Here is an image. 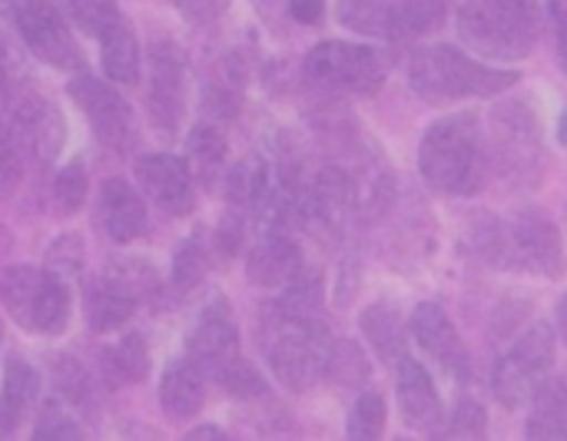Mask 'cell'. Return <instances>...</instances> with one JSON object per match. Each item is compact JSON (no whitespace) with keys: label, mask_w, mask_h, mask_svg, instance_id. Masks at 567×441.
I'll use <instances>...</instances> for the list:
<instances>
[{"label":"cell","mask_w":567,"mask_h":441,"mask_svg":"<svg viewBox=\"0 0 567 441\" xmlns=\"http://www.w3.org/2000/svg\"><path fill=\"white\" fill-rule=\"evenodd\" d=\"M362 332L369 336V342L375 346V352L382 359H402L405 349V326L402 316L389 306H369L362 312Z\"/></svg>","instance_id":"484cf974"},{"label":"cell","mask_w":567,"mask_h":441,"mask_svg":"<svg viewBox=\"0 0 567 441\" xmlns=\"http://www.w3.org/2000/svg\"><path fill=\"white\" fill-rule=\"evenodd\" d=\"M226 3L229 0H176V7L186 17H193V20H213V17H219L226 10Z\"/></svg>","instance_id":"ab89813d"},{"label":"cell","mask_w":567,"mask_h":441,"mask_svg":"<svg viewBox=\"0 0 567 441\" xmlns=\"http://www.w3.org/2000/svg\"><path fill=\"white\" fill-rule=\"evenodd\" d=\"M306 73L312 83L326 90H342L355 96H369L385 83V63L372 47L326 40L306 57Z\"/></svg>","instance_id":"ba28073f"},{"label":"cell","mask_w":567,"mask_h":441,"mask_svg":"<svg viewBox=\"0 0 567 441\" xmlns=\"http://www.w3.org/2000/svg\"><path fill=\"white\" fill-rule=\"evenodd\" d=\"M53 379H56L60 396H63L70 406H86V399H90L93 386H90L86 369H83L76 359H60V362H56V369H53Z\"/></svg>","instance_id":"e575fe53"},{"label":"cell","mask_w":567,"mask_h":441,"mask_svg":"<svg viewBox=\"0 0 567 441\" xmlns=\"http://www.w3.org/2000/svg\"><path fill=\"white\" fill-rule=\"evenodd\" d=\"M189 439H223V432H219V429H213V425H203V429L189 432Z\"/></svg>","instance_id":"ee69618b"},{"label":"cell","mask_w":567,"mask_h":441,"mask_svg":"<svg viewBox=\"0 0 567 441\" xmlns=\"http://www.w3.org/2000/svg\"><path fill=\"white\" fill-rule=\"evenodd\" d=\"M485 259L498 266L535 269L545 276L565 273V249L558 229L545 216H518L508 226H492L485 233Z\"/></svg>","instance_id":"8992f818"},{"label":"cell","mask_w":567,"mask_h":441,"mask_svg":"<svg viewBox=\"0 0 567 441\" xmlns=\"http://www.w3.org/2000/svg\"><path fill=\"white\" fill-rule=\"evenodd\" d=\"M70 96L80 103V110L90 116L93 133L116 153H123L133 140V113L126 106V100L106 86L103 80L80 73L76 80H70Z\"/></svg>","instance_id":"7c38bea8"},{"label":"cell","mask_w":567,"mask_h":441,"mask_svg":"<svg viewBox=\"0 0 567 441\" xmlns=\"http://www.w3.org/2000/svg\"><path fill=\"white\" fill-rule=\"evenodd\" d=\"M555 366V332L551 326H532L495 366L492 389L505 409H522L535 399L542 379Z\"/></svg>","instance_id":"52a82bcc"},{"label":"cell","mask_w":567,"mask_h":441,"mask_svg":"<svg viewBox=\"0 0 567 441\" xmlns=\"http://www.w3.org/2000/svg\"><path fill=\"white\" fill-rule=\"evenodd\" d=\"M419 166L439 193H472L482 173V146L472 120L435 123L419 150Z\"/></svg>","instance_id":"5b68a950"},{"label":"cell","mask_w":567,"mask_h":441,"mask_svg":"<svg viewBox=\"0 0 567 441\" xmlns=\"http://www.w3.org/2000/svg\"><path fill=\"white\" fill-rule=\"evenodd\" d=\"M159 402L169 419H193L206 402V372L186 356L163 372Z\"/></svg>","instance_id":"ac0fdd59"},{"label":"cell","mask_w":567,"mask_h":441,"mask_svg":"<svg viewBox=\"0 0 567 441\" xmlns=\"http://www.w3.org/2000/svg\"><path fill=\"white\" fill-rule=\"evenodd\" d=\"M136 180L146 196L169 216H186L193 209V173L183 156L150 153L136 160Z\"/></svg>","instance_id":"4fadbf2b"},{"label":"cell","mask_w":567,"mask_h":441,"mask_svg":"<svg viewBox=\"0 0 567 441\" xmlns=\"http://www.w3.org/2000/svg\"><path fill=\"white\" fill-rule=\"evenodd\" d=\"M66 17L90 37H103L116 20H120V7L116 0H63Z\"/></svg>","instance_id":"f546056e"},{"label":"cell","mask_w":567,"mask_h":441,"mask_svg":"<svg viewBox=\"0 0 567 441\" xmlns=\"http://www.w3.org/2000/svg\"><path fill=\"white\" fill-rule=\"evenodd\" d=\"M189 153H193V163L199 170V180L209 186L216 180L223 160H226V136H223V130L213 126V123L196 126L193 136H189Z\"/></svg>","instance_id":"4316f807"},{"label":"cell","mask_w":567,"mask_h":441,"mask_svg":"<svg viewBox=\"0 0 567 441\" xmlns=\"http://www.w3.org/2000/svg\"><path fill=\"white\" fill-rule=\"evenodd\" d=\"M136 299L120 289L110 276H100L86 286L83 293V309H86V322L96 329V332H113V329H123L130 322V316L136 312Z\"/></svg>","instance_id":"ffe728a7"},{"label":"cell","mask_w":567,"mask_h":441,"mask_svg":"<svg viewBox=\"0 0 567 441\" xmlns=\"http://www.w3.org/2000/svg\"><path fill=\"white\" fill-rule=\"evenodd\" d=\"M482 429H485V419H482V409L475 406V402H465V406H458V419H455V425H452V435H482Z\"/></svg>","instance_id":"f35d334b"},{"label":"cell","mask_w":567,"mask_h":441,"mask_svg":"<svg viewBox=\"0 0 567 441\" xmlns=\"http://www.w3.org/2000/svg\"><path fill=\"white\" fill-rule=\"evenodd\" d=\"M7 126L17 136L20 150L40 163L56 160V153L63 150V140H66V126H63L60 110L33 90L10 100V123Z\"/></svg>","instance_id":"8fae6325"},{"label":"cell","mask_w":567,"mask_h":441,"mask_svg":"<svg viewBox=\"0 0 567 441\" xmlns=\"http://www.w3.org/2000/svg\"><path fill=\"white\" fill-rule=\"evenodd\" d=\"M458 33L482 57L518 60L535 43L538 10L532 0H468L458 13Z\"/></svg>","instance_id":"7a4b0ae2"},{"label":"cell","mask_w":567,"mask_h":441,"mask_svg":"<svg viewBox=\"0 0 567 441\" xmlns=\"http://www.w3.org/2000/svg\"><path fill=\"white\" fill-rule=\"evenodd\" d=\"M289 10L299 23H319L326 13V0H289Z\"/></svg>","instance_id":"60d3db41"},{"label":"cell","mask_w":567,"mask_h":441,"mask_svg":"<svg viewBox=\"0 0 567 441\" xmlns=\"http://www.w3.org/2000/svg\"><path fill=\"white\" fill-rule=\"evenodd\" d=\"M0 306L7 316L37 336H60L70 322V293L66 283L50 269L7 266L0 269Z\"/></svg>","instance_id":"3957f363"},{"label":"cell","mask_w":567,"mask_h":441,"mask_svg":"<svg viewBox=\"0 0 567 441\" xmlns=\"http://www.w3.org/2000/svg\"><path fill=\"white\" fill-rule=\"evenodd\" d=\"M86 189H90V176H86V166L80 160L66 163L56 176H53V206L60 216H73L83 199H86Z\"/></svg>","instance_id":"f1b7e54d"},{"label":"cell","mask_w":567,"mask_h":441,"mask_svg":"<svg viewBox=\"0 0 567 441\" xmlns=\"http://www.w3.org/2000/svg\"><path fill=\"white\" fill-rule=\"evenodd\" d=\"M10 96V50H7V40L0 33V103Z\"/></svg>","instance_id":"b9f144b4"},{"label":"cell","mask_w":567,"mask_h":441,"mask_svg":"<svg viewBox=\"0 0 567 441\" xmlns=\"http://www.w3.org/2000/svg\"><path fill=\"white\" fill-rule=\"evenodd\" d=\"M405 76H409L412 90L432 103H449V100H462V96H495L518 80V73L488 70L485 63H475L472 57H465L455 47L419 50L409 60Z\"/></svg>","instance_id":"6da1fadb"},{"label":"cell","mask_w":567,"mask_h":441,"mask_svg":"<svg viewBox=\"0 0 567 441\" xmlns=\"http://www.w3.org/2000/svg\"><path fill=\"white\" fill-rule=\"evenodd\" d=\"M555 23H558V43H561V57L567 66V3H555Z\"/></svg>","instance_id":"7bdbcfd3"},{"label":"cell","mask_w":567,"mask_h":441,"mask_svg":"<svg viewBox=\"0 0 567 441\" xmlns=\"http://www.w3.org/2000/svg\"><path fill=\"white\" fill-rule=\"evenodd\" d=\"M40 396V376L30 362L23 359H7L3 366V389H0V432L10 435L23 419L27 412L33 409Z\"/></svg>","instance_id":"d6986e66"},{"label":"cell","mask_w":567,"mask_h":441,"mask_svg":"<svg viewBox=\"0 0 567 441\" xmlns=\"http://www.w3.org/2000/svg\"><path fill=\"white\" fill-rule=\"evenodd\" d=\"M445 13H449V0H399L395 23L405 33L429 37L445 23Z\"/></svg>","instance_id":"83f0119b"},{"label":"cell","mask_w":567,"mask_h":441,"mask_svg":"<svg viewBox=\"0 0 567 441\" xmlns=\"http://www.w3.org/2000/svg\"><path fill=\"white\" fill-rule=\"evenodd\" d=\"M103 369H106L113 386L143 382L146 372H150V356H146L143 336L140 332H126L113 349H103Z\"/></svg>","instance_id":"cb8c5ba5"},{"label":"cell","mask_w":567,"mask_h":441,"mask_svg":"<svg viewBox=\"0 0 567 441\" xmlns=\"http://www.w3.org/2000/svg\"><path fill=\"white\" fill-rule=\"evenodd\" d=\"M100 63H103V73L113 83H136L140 80L136 33H133V27L123 17L100 37Z\"/></svg>","instance_id":"44dd1931"},{"label":"cell","mask_w":567,"mask_h":441,"mask_svg":"<svg viewBox=\"0 0 567 441\" xmlns=\"http://www.w3.org/2000/svg\"><path fill=\"white\" fill-rule=\"evenodd\" d=\"M326 376H332L339 386H355V382H365L369 376V366H365V356L355 342H339L332 346V356H329V369Z\"/></svg>","instance_id":"836d02e7"},{"label":"cell","mask_w":567,"mask_h":441,"mask_svg":"<svg viewBox=\"0 0 567 441\" xmlns=\"http://www.w3.org/2000/svg\"><path fill=\"white\" fill-rule=\"evenodd\" d=\"M558 140L567 146V110L561 113V123H558Z\"/></svg>","instance_id":"f6af8a7d"},{"label":"cell","mask_w":567,"mask_h":441,"mask_svg":"<svg viewBox=\"0 0 567 441\" xmlns=\"http://www.w3.org/2000/svg\"><path fill=\"white\" fill-rule=\"evenodd\" d=\"M385 432V399L369 392L362 396L355 406H352V416H349V435L352 439H379Z\"/></svg>","instance_id":"1f68e13d"},{"label":"cell","mask_w":567,"mask_h":441,"mask_svg":"<svg viewBox=\"0 0 567 441\" xmlns=\"http://www.w3.org/2000/svg\"><path fill=\"white\" fill-rule=\"evenodd\" d=\"M0 336H3V332H0Z\"/></svg>","instance_id":"7dc6e473"},{"label":"cell","mask_w":567,"mask_h":441,"mask_svg":"<svg viewBox=\"0 0 567 441\" xmlns=\"http://www.w3.org/2000/svg\"><path fill=\"white\" fill-rule=\"evenodd\" d=\"M246 269L256 286H286L302 269V263L299 249L286 236H269L259 249H252Z\"/></svg>","instance_id":"7402d4cb"},{"label":"cell","mask_w":567,"mask_h":441,"mask_svg":"<svg viewBox=\"0 0 567 441\" xmlns=\"http://www.w3.org/2000/svg\"><path fill=\"white\" fill-rule=\"evenodd\" d=\"M332 336L309 316L282 312L266 342V359L276 379L292 392H309L329 369Z\"/></svg>","instance_id":"277c9868"},{"label":"cell","mask_w":567,"mask_h":441,"mask_svg":"<svg viewBox=\"0 0 567 441\" xmlns=\"http://www.w3.org/2000/svg\"><path fill=\"white\" fill-rule=\"evenodd\" d=\"M23 176V150L7 123H0V196H10Z\"/></svg>","instance_id":"d590c367"},{"label":"cell","mask_w":567,"mask_h":441,"mask_svg":"<svg viewBox=\"0 0 567 441\" xmlns=\"http://www.w3.org/2000/svg\"><path fill=\"white\" fill-rule=\"evenodd\" d=\"M0 3L17 23L23 43L33 50V57L60 70L80 66V50L70 37V27L50 0H0Z\"/></svg>","instance_id":"9c48e42d"},{"label":"cell","mask_w":567,"mask_h":441,"mask_svg":"<svg viewBox=\"0 0 567 441\" xmlns=\"http://www.w3.org/2000/svg\"><path fill=\"white\" fill-rule=\"evenodd\" d=\"M399 406H402V419H405L409 429L439 432V425H442V399H439L435 382L425 372V366L415 362L412 356L399 359Z\"/></svg>","instance_id":"5bb4252c"},{"label":"cell","mask_w":567,"mask_h":441,"mask_svg":"<svg viewBox=\"0 0 567 441\" xmlns=\"http://www.w3.org/2000/svg\"><path fill=\"white\" fill-rule=\"evenodd\" d=\"M100 219L113 243H133L146 229V203L123 180H106L100 189Z\"/></svg>","instance_id":"2e32d148"},{"label":"cell","mask_w":567,"mask_h":441,"mask_svg":"<svg viewBox=\"0 0 567 441\" xmlns=\"http://www.w3.org/2000/svg\"><path fill=\"white\" fill-rule=\"evenodd\" d=\"M150 116L163 133H176L186 113V57L173 40H159L150 50Z\"/></svg>","instance_id":"30bf717a"},{"label":"cell","mask_w":567,"mask_h":441,"mask_svg":"<svg viewBox=\"0 0 567 441\" xmlns=\"http://www.w3.org/2000/svg\"><path fill=\"white\" fill-rule=\"evenodd\" d=\"M186 356L209 376H216L223 366H229L236 356H239V336H236V326L229 322L226 312H216V316H206L193 332H189V342H186Z\"/></svg>","instance_id":"e0dca14e"},{"label":"cell","mask_w":567,"mask_h":441,"mask_svg":"<svg viewBox=\"0 0 567 441\" xmlns=\"http://www.w3.org/2000/svg\"><path fill=\"white\" fill-rule=\"evenodd\" d=\"M203 273H206V259H203V249L196 243H183L176 249V259H173V286L179 293H189L203 283Z\"/></svg>","instance_id":"8d00e7d4"},{"label":"cell","mask_w":567,"mask_h":441,"mask_svg":"<svg viewBox=\"0 0 567 441\" xmlns=\"http://www.w3.org/2000/svg\"><path fill=\"white\" fill-rule=\"evenodd\" d=\"M339 20L362 37H389L399 27L389 0H339Z\"/></svg>","instance_id":"d4e9b609"},{"label":"cell","mask_w":567,"mask_h":441,"mask_svg":"<svg viewBox=\"0 0 567 441\" xmlns=\"http://www.w3.org/2000/svg\"><path fill=\"white\" fill-rule=\"evenodd\" d=\"M213 379L236 399H259L266 392V382L259 379V372L249 362H243L239 356L229 366H223Z\"/></svg>","instance_id":"d6a6232c"},{"label":"cell","mask_w":567,"mask_h":441,"mask_svg":"<svg viewBox=\"0 0 567 441\" xmlns=\"http://www.w3.org/2000/svg\"><path fill=\"white\" fill-rule=\"evenodd\" d=\"M83 432H80V425L70 419V416H63V412H47L40 422H37V429H33V439H63V441H73L80 439Z\"/></svg>","instance_id":"74e56055"},{"label":"cell","mask_w":567,"mask_h":441,"mask_svg":"<svg viewBox=\"0 0 567 441\" xmlns=\"http://www.w3.org/2000/svg\"><path fill=\"white\" fill-rule=\"evenodd\" d=\"M412 336L442 369L465 372V346H462V339H458V332H455V326L442 306L422 302L412 316Z\"/></svg>","instance_id":"9a60e30c"},{"label":"cell","mask_w":567,"mask_h":441,"mask_svg":"<svg viewBox=\"0 0 567 441\" xmlns=\"http://www.w3.org/2000/svg\"><path fill=\"white\" fill-rule=\"evenodd\" d=\"M528 439L567 441V379L538 386L535 406L528 416Z\"/></svg>","instance_id":"603a6c76"},{"label":"cell","mask_w":567,"mask_h":441,"mask_svg":"<svg viewBox=\"0 0 567 441\" xmlns=\"http://www.w3.org/2000/svg\"><path fill=\"white\" fill-rule=\"evenodd\" d=\"M47 269L63 283L76 279L80 269H83V239L76 233H66V236L53 239L47 246Z\"/></svg>","instance_id":"4dcf8cb0"},{"label":"cell","mask_w":567,"mask_h":441,"mask_svg":"<svg viewBox=\"0 0 567 441\" xmlns=\"http://www.w3.org/2000/svg\"><path fill=\"white\" fill-rule=\"evenodd\" d=\"M558 319H561V332L567 336V299H561V309H558Z\"/></svg>","instance_id":"bcb514c9"}]
</instances>
